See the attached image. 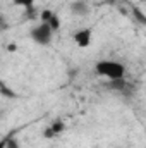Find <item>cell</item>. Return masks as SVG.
<instances>
[{
  "label": "cell",
  "mask_w": 146,
  "mask_h": 148,
  "mask_svg": "<svg viewBox=\"0 0 146 148\" xmlns=\"http://www.w3.org/2000/svg\"><path fill=\"white\" fill-rule=\"evenodd\" d=\"M95 73L100 77L108 79L110 83H117V81H124L127 69H126V66L122 62L110 60V59H102V60H98L95 64Z\"/></svg>",
  "instance_id": "cell-1"
},
{
  "label": "cell",
  "mask_w": 146,
  "mask_h": 148,
  "mask_svg": "<svg viewBox=\"0 0 146 148\" xmlns=\"http://www.w3.org/2000/svg\"><path fill=\"white\" fill-rule=\"evenodd\" d=\"M31 40L38 43V45H41V47H46V45H50L52 43V40H53V29L50 28V24L48 23H40L36 24L33 29H31Z\"/></svg>",
  "instance_id": "cell-2"
},
{
  "label": "cell",
  "mask_w": 146,
  "mask_h": 148,
  "mask_svg": "<svg viewBox=\"0 0 146 148\" xmlns=\"http://www.w3.org/2000/svg\"><path fill=\"white\" fill-rule=\"evenodd\" d=\"M72 40L76 47L79 48H88L93 41V28H79L72 35Z\"/></svg>",
  "instance_id": "cell-3"
},
{
  "label": "cell",
  "mask_w": 146,
  "mask_h": 148,
  "mask_svg": "<svg viewBox=\"0 0 146 148\" xmlns=\"http://www.w3.org/2000/svg\"><path fill=\"white\" fill-rule=\"evenodd\" d=\"M64 131H65V122L60 121V119H57L55 122H52V124L45 129L43 136H45V138H55V136H59V134L64 133Z\"/></svg>",
  "instance_id": "cell-4"
},
{
  "label": "cell",
  "mask_w": 146,
  "mask_h": 148,
  "mask_svg": "<svg viewBox=\"0 0 146 148\" xmlns=\"http://www.w3.org/2000/svg\"><path fill=\"white\" fill-rule=\"evenodd\" d=\"M48 24H50V28L53 29V33H57V31L60 29V26H62V23H60V17H59L57 14H53V16H52V19L48 21Z\"/></svg>",
  "instance_id": "cell-5"
},
{
  "label": "cell",
  "mask_w": 146,
  "mask_h": 148,
  "mask_svg": "<svg viewBox=\"0 0 146 148\" xmlns=\"http://www.w3.org/2000/svg\"><path fill=\"white\" fill-rule=\"evenodd\" d=\"M12 2H14V5H17V7L31 9V7L35 5V2H36V0H12Z\"/></svg>",
  "instance_id": "cell-6"
},
{
  "label": "cell",
  "mask_w": 146,
  "mask_h": 148,
  "mask_svg": "<svg viewBox=\"0 0 146 148\" xmlns=\"http://www.w3.org/2000/svg\"><path fill=\"white\" fill-rule=\"evenodd\" d=\"M72 12H76V14H86L88 12V5L83 3V2H77V3L72 5Z\"/></svg>",
  "instance_id": "cell-7"
},
{
  "label": "cell",
  "mask_w": 146,
  "mask_h": 148,
  "mask_svg": "<svg viewBox=\"0 0 146 148\" xmlns=\"http://www.w3.org/2000/svg\"><path fill=\"white\" fill-rule=\"evenodd\" d=\"M52 16H53V12H52V10H48V9H46V10H43V12H41V23H48V21L52 19Z\"/></svg>",
  "instance_id": "cell-8"
},
{
  "label": "cell",
  "mask_w": 146,
  "mask_h": 148,
  "mask_svg": "<svg viewBox=\"0 0 146 148\" xmlns=\"http://www.w3.org/2000/svg\"><path fill=\"white\" fill-rule=\"evenodd\" d=\"M3 147H5V148H21V147H19V141H17V140H14V138H12V140H7V141L3 143Z\"/></svg>",
  "instance_id": "cell-9"
},
{
  "label": "cell",
  "mask_w": 146,
  "mask_h": 148,
  "mask_svg": "<svg viewBox=\"0 0 146 148\" xmlns=\"http://www.w3.org/2000/svg\"><path fill=\"white\" fill-rule=\"evenodd\" d=\"M2 95H3V97H12V98H14V91H9V88H7L5 84H2Z\"/></svg>",
  "instance_id": "cell-10"
},
{
  "label": "cell",
  "mask_w": 146,
  "mask_h": 148,
  "mask_svg": "<svg viewBox=\"0 0 146 148\" xmlns=\"http://www.w3.org/2000/svg\"><path fill=\"white\" fill-rule=\"evenodd\" d=\"M16 48H17V45H16V43H12V45H9V50H10V52H12V50L16 52Z\"/></svg>",
  "instance_id": "cell-11"
}]
</instances>
